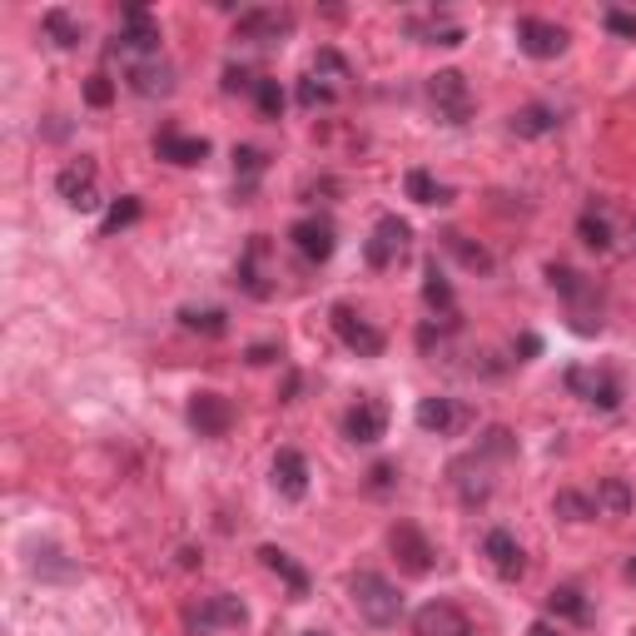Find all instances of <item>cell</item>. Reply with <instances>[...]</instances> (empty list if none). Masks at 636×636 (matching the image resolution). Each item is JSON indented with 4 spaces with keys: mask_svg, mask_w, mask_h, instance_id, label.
<instances>
[{
    "mask_svg": "<svg viewBox=\"0 0 636 636\" xmlns=\"http://www.w3.org/2000/svg\"><path fill=\"white\" fill-rule=\"evenodd\" d=\"M254 85H259V80H249V70H224V90H254Z\"/></svg>",
    "mask_w": 636,
    "mask_h": 636,
    "instance_id": "39",
    "label": "cell"
},
{
    "mask_svg": "<svg viewBox=\"0 0 636 636\" xmlns=\"http://www.w3.org/2000/svg\"><path fill=\"white\" fill-rule=\"evenodd\" d=\"M388 552L398 557V567H403L408 577H428V572L438 567V547L413 522H393V527H388Z\"/></svg>",
    "mask_w": 636,
    "mask_h": 636,
    "instance_id": "6",
    "label": "cell"
},
{
    "mask_svg": "<svg viewBox=\"0 0 636 636\" xmlns=\"http://www.w3.org/2000/svg\"><path fill=\"white\" fill-rule=\"evenodd\" d=\"M607 30L622 40H636V16L632 10H607Z\"/></svg>",
    "mask_w": 636,
    "mask_h": 636,
    "instance_id": "37",
    "label": "cell"
},
{
    "mask_svg": "<svg viewBox=\"0 0 636 636\" xmlns=\"http://www.w3.org/2000/svg\"><path fill=\"white\" fill-rule=\"evenodd\" d=\"M577 234H582V244H587V249H597V254H607L612 249V224L602 219V214H582L577 219Z\"/></svg>",
    "mask_w": 636,
    "mask_h": 636,
    "instance_id": "32",
    "label": "cell"
},
{
    "mask_svg": "<svg viewBox=\"0 0 636 636\" xmlns=\"http://www.w3.org/2000/svg\"><path fill=\"white\" fill-rule=\"evenodd\" d=\"M259 557H264V567H269L274 577H284V582H289V592H294V597H309V572H304L299 562L289 557V552H284V547H259Z\"/></svg>",
    "mask_w": 636,
    "mask_h": 636,
    "instance_id": "23",
    "label": "cell"
},
{
    "mask_svg": "<svg viewBox=\"0 0 636 636\" xmlns=\"http://www.w3.org/2000/svg\"><path fill=\"white\" fill-rule=\"evenodd\" d=\"M423 299H428V309H443V314H453V284L443 279V269H438V259H428V269H423Z\"/></svg>",
    "mask_w": 636,
    "mask_h": 636,
    "instance_id": "28",
    "label": "cell"
},
{
    "mask_svg": "<svg viewBox=\"0 0 636 636\" xmlns=\"http://www.w3.org/2000/svg\"><path fill=\"white\" fill-rule=\"evenodd\" d=\"M334 334L343 338L358 358H378V353H383V334H378L368 318H358L348 304H334Z\"/></svg>",
    "mask_w": 636,
    "mask_h": 636,
    "instance_id": "13",
    "label": "cell"
},
{
    "mask_svg": "<svg viewBox=\"0 0 636 636\" xmlns=\"http://www.w3.org/2000/svg\"><path fill=\"white\" fill-rule=\"evenodd\" d=\"M348 597H353L358 617H363L368 627H393V622L403 617V597H398V587L383 577V572H353Z\"/></svg>",
    "mask_w": 636,
    "mask_h": 636,
    "instance_id": "1",
    "label": "cell"
},
{
    "mask_svg": "<svg viewBox=\"0 0 636 636\" xmlns=\"http://www.w3.org/2000/svg\"><path fill=\"white\" fill-rule=\"evenodd\" d=\"M632 507V492H627V482L622 478H607L597 488V512H612V517H622V512Z\"/></svg>",
    "mask_w": 636,
    "mask_h": 636,
    "instance_id": "33",
    "label": "cell"
},
{
    "mask_svg": "<svg viewBox=\"0 0 636 636\" xmlns=\"http://www.w3.org/2000/svg\"><path fill=\"white\" fill-rule=\"evenodd\" d=\"M254 100H259V115H264V120H279V110H284L279 80H259V85H254Z\"/></svg>",
    "mask_w": 636,
    "mask_h": 636,
    "instance_id": "34",
    "label": "cell"
},
{
    "mask_svg": "<svg viewBox=\"0 0 636 636\" xmlns=\"http://www.w3.org/2000/svg\"><path fill=\"white\" fill-rule=\"evenodd\" d=\"M552 512H557V517H567V522H592V517H602V512H597V497H587V492H557V497H552Z\"/></svg>",
    "mask_w": 636,
    "mask_h": 636,
    "instance_id": "26",
    "label": "cell"
},
{
    "mask_svg": "<svg viewBox=\"0 0 636 636\" xmlns=\"http://www.w3.org/2000/svg\"><path fill=\"white\" fill-rule=\"evenodd\" d=\"M234 170H239L244 179H254V174H264V155H259V150H249V145L234 150Z\"/></svg>",
    "mask_w": 636,
    "mask_h": 636,
    "instance_id": "36",
    "label": "cell"
},
{
    "mask_svg": "<svg viewBox=\"0 0 636 636\" xmlns=\"http://www.w3.org/2000/svg\"><path fill=\"white\" fill-rule=\"evenodd\" d=\"M547 612H552V617H572V622H587V617H592V607L582 602L577 587H557V592H552V597H547Z\"/></svg>",
    "mask_w": 636,
    "mask_h": 636,
    "instance_id": "29",
    "label": "cell"
},
{
    "mask_svg": "<svg viewBox=\"0 0 636 636\" xmlns=\"http://www.w3.org/2000/svg\"><path fill=\"white\" fill-rule=\"evenodd\" d=\"M130 90H135V95H170V90H174V70L164 65V60L130 65Z\"/></svg>",
    "mask_w": 636,
    "mask_h": 636,
    "instance_id": "22",
    "label": "cell"
},
{
    "mask_svg": "<svg viewBox=\"0 0 636 636\" xmlns=\"http://www.w3.org/2000/svg\"><path fill=\"white\" fill-rule=\"evenodd\" d=\"M348 85H353V70H348V60L338 55L334 45H324L314 55V65H309V75L299 80V100L304 105H334L338 95H348Z\"/></svg>",
    "mask_w": 636,
    "mask_h": 636,
    "instance_id": "2",
    "label": "cell"
},
{
    "mask_svg": "<svg viewBox=\"0 0 636 636\" xmlns=\"http://www.w3.org/2000/svg\"><path fill=\"white\" fill-rule=\"evenodd\" d=\"M284 35H294V10L254 6L234 20V40H244V45H279Z\"/></svg>",
    "mask_w": 636,
    "mask_h": 636,
    "instance_id": "5",
    "label": "cell"
},
{
    "mask_svg": "<svg viewBox=\"0 0 636 636\" xmlns=\"http://www.w3.org/2000/svg\"><path fill=\"white\" fill-rule=\"evenodd\" d=\"M274 353H279L274 343H254V348H249V363H274Z\"/></svg>",
    "mask_w": 636,
    "mask_h": 636,
    "instance_id": "41",
    "label": "cell"
},
{
    "mask_svg": "<svg viewBox=\"0 0 636 636\" xmlns=\"http://www.w3.org/2000/svg\"><path fill=\"white\" fill-rule=\"evenodd\" d=\"M408 199L413 204H448V189L428 170H413L408 174Z\"/></svg>",
    "mask_w": 636,
    "mask_h": 636,
    "instance_id": "31",
    "label": "cell"
},
{
    "mask_svg": "<svg viewBox=\"0 0 636 636\" xmlns=\"http://www.w3.org/2000/svg\"><path fill=\"white\" fill-rule=\"evenodd\" d=\"M155 155L170 160V164H179V170H189V164H204V160H209V140H199V135H174V130H164V135L155 140Z\"/></svg>",
    "mask_w": 636,
    "mask_h": 636,
    "instance_id": "20",
    "label": "cell"
},
{
    "mask_svg": "<svg viewBox=\"0 0 636 636\" xmlns=\"http://www.w3.org/2000/svg\"><path fill=\"white\" fill-rule=\"evenodd\" d=\"M393 473H398L393 463H378L373 473H368V478H373V492H388V488H393Z\"/></svg>",
    "mask_w": 636,
    "mask_h": 636,
    "instance_id": "40",
    "label": "cell"
},
{
    "mask_svg": "<svg viewBox=\"0 0 636 636\" xmlns=\"http://www.w3.org/2000/svg\"><path fill=\"white\" fill-rule=\"evenodd\" d=\"M95 179H100L95 160H90V155H80V160H70L65 170L55 174V189H60V199H65L70 209L90 214V209H100V189H95Z\"/></svg>",
    "mask_w": 636,
    "mask_h": 636,
    "instance_id": "9",
    "label": "cell"
},
{
    "mask_svg": "<svg viewBox=\"0 0 636 636\" xmlns=\"http://www.w3.org/2000/svg\"><path fill=\"white\" fill-rule=\"evenodd\" d=\"M264 254H269V239H264V234H254L249 249H244V259H239V284L254 294V299H269V294H274L269 284L259 279V259H264Z\"/></svg>",
    "mask_w": 636,
    "mask_h": 636,
    "instance_id": "24",
    "label": "cell"
},
{
    "mask_svg": "<svg viewBox=\"0 0 636 636\" xmlns=\"http://www.w3.org/2000/svg\"><path fill=\"white\" fill-rule=\"evenodd\" d=\"M289 239H294V249H299L309 264H328V259H334V249H338L334 219H324V214H314V219H299Z\"/></svg>",
    "mask_w": 636,
    "mask_h": 636,
    "instance_id": "14",
    "label": "cell"
},
{
    "mask_svg": "<svg viewBox=\"0 0 636 636\" xmlns=\"http://www.w3.org/2000/svg\"><path fill=\"white\" fill-rule=\"evenodd\" d=\"M85 100H90V105H110V100H115V85H110L105 75H90V85H85Z\"/></svg>",
    "mask_w": 636,
    "mask_h": 636,
    "instance_id": "38",
    "label": "cell"
},
{
    "mask_svg": "<svg viewBox=\"0 0 636 636\" xmlns=\"http://www.w3.org/2000/svg\"><path fill=\"white\" fill-rule=\"evenodd\" d=\"M343 433H348V443H378L388 433V408L378 398H358L343 413Z\"/></svg>",
    "mask_w": 636,
    "mask_h": 636,
    "instance_id": "16",
    "label": "cell"
},
{
    "mask_svg": "<svg viewBox=\"0 0 636 636\" xmlns=\"http://www.w3.org/2000/svg\"><path fill=\"white\" fill-rule=\"evenodd\" d=\"M567 388L592 408H622V378L612 368H597V363H577L567 368Z\"/></svg>",
    "mask_w": 636,
    "mask_h": 636,
    "instance_id": "7",
    "label": "cell"
},
{
    "mask_svg": "<svg viewBox=\"0 0 636 636\" xmlns=\"http://www.w3.org/2000/svg\"><path fill=\"white\" fill-rule=\"evenodd\" d=\"M428 100H433L443 125H468V120H473V90H468V80L458 75V70L428 75Z\"/></svg>",
    "mask_w": 636,
    "mask_h": 636,
    "instance_id": "4",
    "label": "cell"
},
{
    "mask_svg": "<svg viewBox=\"0 0 636 636\" xmlns=\"http://www.w3.org/2000/svg\"><path fill=\"white\" fill-rule=\"evenodd\" d=\"M299 636H328V632H299Z\"/></svg>",
    "mask_w": 636,
    "mask_h": 636,
    "instance_id": "44",
    "label": "cell"
},
{
    "mask_svg": "<svg viewBox=\"0 0 636 636\" xmlns=\"http://www.w3.org/2000/svg\"><path fill=\"white\" fill-rule=\"evenodd\" d=\"M413 418H418L423 433H438V438H453V433H463V428L473 423V413H468L463 403H453V398H423Z\"/></svg>",
    "mask_w": 636,
    "mask_h": 636,
    "instance_id": "12",
    "label": "cell"
},
{
    "mask_svg": "<svg viewBox=\"0 0 636 636\" xmlns=\"http://www.w3.org/2000/svg\"><path fill=\"white\" fill-rule=\"evenodd\" d=\"M527 636H562V627H552V622H537Z\"/></svg>",
    "mask_w": 636,
    "mask_h": 636,
    "instance_id": "42",
    "label": "cell"
},
{
    "mask_svg": "<svg viewBox=\"0 0 636 636\" xmlns=\"http://www.w3.org/2000/svg\"><path fill=\"white\" fill-rule=\"evenodd\" d=\"M627 577H632V582H636V557H632V562H627Z\"/></svg>",
    "mask_w": 636,
    "mask_h": 636,
    "instance_id": "43",
    "label": "cell"
},
{
    "mask_svg": "<svg viewBox=\"0 0 636 636\" xmlns=\"http://www.w3.org/2000/svg\"><path fill=\"white\" fill-rule=\"evenodd\" d=\"M482 557H488L492 567H497V577H502V582H517L522 572H527V557H522L517 537H512V532H502V527L482 537Z\"/></svg>",
    "mask_w": 636,
    "mask_h": 636,
    "instance_id": "18",
    "label": "cell"
},
{
    "mask_svg": "<svg viewBox=\"0 0 636 636\" xmlns=\"http://www.w3.org/2000/svg\"><path fill=\"white\" fill-rule=\"evenodd\" d=\"M179 324L189 328V334H209V338H219L224 328H229V318H224V309H184V314H179Z\"/></svg>",
    "mask_w": 636,
    "mask_h": 636,
    "instance_id": "30",
    "label": "cell"
},
{
    "mask_svg": "<svg viewBox=\"0 0 636 636\" xmlns=\"http://www.w3.org/2000/svg\"><path fill=\"white\" fill-rule=\"evenodd\" d=\"M189 428L199 438H224L234 428V408L224 393H194L189 398Z\"/></svg>",
    "mask_w": 636,
    "mask_h": 636,
    "instance_id": "15",
    "label": "cell"
},
{
    "mask_svg": "<svg viewBox=\"0 0 636 636\" xmlns=\"http://www.w3.org/2000/svg\"><path fill=\"white\" fill-rule=\"evenodd\" d=\"M408 239H413V229H408L398 214H383V219L373 224V234H368V249H363L368 264H373V269H393L408 254Z\"/></svg>",
    "mask_w": 636,
    "mask_h": 636,
    "instance_id": "11",
    "label": "cell"
},
{
    "mask_svg": "<svg viewBox=\"0 0 636 636\" xmlns=\"http://www.w3.org/2000/svg\"><path fill=\"white\" fill-rule=\"evenodd\" d=\"M135 219H140V199H135V194H125V199L105 214V234H120L125 224H135Z\"/></svg>",
    "mask_w": 636,
    "mask_h": 636,
    "instance_id": "35",
    "label": "cell"
},
{
    "mask_svg": "<svg viewBox=\"0 0 636 636\" xmlns=\"http://www.w3.org/2000/svg\"><path fill=\"white\" fill-rule=\"evenodd\" d=\"M567 25H557V20H542V16H522L517 20V50L532 60H557L562 50H567Z\"/></svg>",
    "mask_w": 636,
    "mask_h": 636,
    "instance_id": "10",
    "label": "cell"
},
{
    "mask_svg": "<svg viewBox=\"0 0 636 636\" xmlns=\"http://www.w3.org/2000/svg\"><path fill=\"white\" fill-rule=\"evenodd\" d=\"M40 25H45V35L55 40L60 50H75L80 40H85V25H80V20H70L65 10H45V16H40Z\"/></svg>",
    "mask_w": 636,
    "mask_h": 636,
    "instance_id": "25",
    "label": "cell"
},
{
    "mask_svg": "<svg viewBox=\"0 0 636 636\" xmlns=\"http://www.w3.org/2000/svg\"><path fill=\"white\" fill-rule=\"evenodd\" d=\"M110 55L125 60V70L145 65V60H160V25H155V16H150L145 6L125 10V30L110 40Z\"/></svg>",
    "mask_w": 636,
    "mask_h": 636,
    "instance_id": "3",
    "label": "cell"
},
{
    "mask_svg": "<svg viewBox=\"0 0 636 636\" xmlns=\"http://www.w3.org/2000/svg\"><path fill=\"white\" fill-rule=\"evenodd\" d=\"M562 120H557V110L552 105H527V110H517V115L507 120V130L517 140H542V135H552Z\"/></svg>",
    "mask_w": 636,
    "mask_h": 636,
    "instance_id": "21",
    "label": "cell"
},
{
    "mask_svg": "<svg viewBox=\"0 0 636 636\" xmlns=\"http://www.w3.org/2000/svg\"><path fill=\"white\" fill-rule=\"evenodd\" d=\"M443 244H448V249H453L458 259H463V264H468V269H473V274H492V254L482 249V244H468V234L448 229V234H443Z\"/></svg>",
    "mask_w": 636,
    "mask_h": 636,
    "instance_id": "27",
    "label": "cell"
},
{
    "mask_svg": "<svg viewBox=\"0 0 636 636\" xmlns=\"http://www.w3.org/2000/svg\"><path fill=\"white\" fill-rule=\"evenodd\" d=\"M274 488L289 502H299L304 492H309V458H304L299 448H279V453H274Z\"/></svg>",
    "mask_w": 636,
    "mask_h": 636,
    "instance_id": "19",
    "label": "cell"
},
{
    "mask_svg": "<svg viewBox=\"0 0 636 636\" xmlns=\"http://www.w3.org/2000/svg\"><path fill=\"white\" fill-rule=\"evenodd\" d=\"M244 622H249V607H244L239 597H229V592H214V597H204L199 607L189 612V632H194V636H209V632H239Z\"/></svg>",
    "mask_w": 636,
    "mask_h": 636,
    "instance_id": "8",
    "label": "cell"
},
{
    "mask_svg": "<svg viewBox=\"0 0 636 636\" xmlns=\"http://www.w3.org/2000/svg\"><path fill=\"white\" fill-rule=\"evenodd\" d=\"M413 636H473V627H468L463 607H453V602H428L413 617Z\"/></svg>",
    "mask_w": 636,
    "mask_h": 636,
    "instance_id": "17",
    "label": "cell"
}]
</instances>
